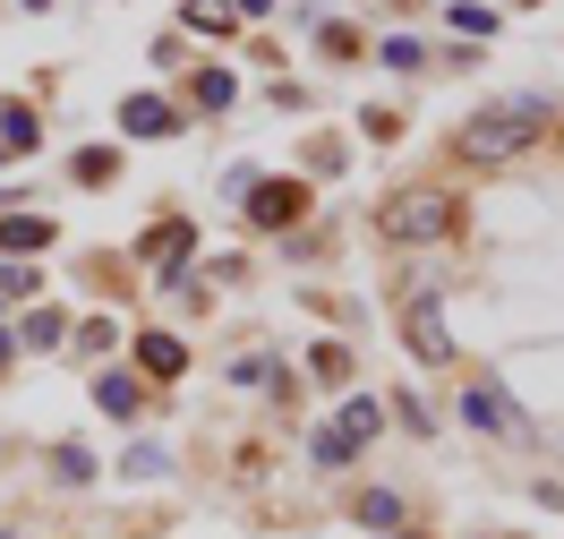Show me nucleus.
Wrapping results in <instances>:
<instances>
[{
    "instance_id": "obj_12",
    "label": "nucleus",
    "mask_w": 564,
    "mask_h": 539,
    "mask_svg": "<svg viewBox=\"0 0 564 539\" xmlns=\"http://www.w3.org/2000/svg\"><path fill=\"white\" fill-rule=\"evenodd\" d=\"M197 104H206V111H223V104H231V77H223V69H206V77H197Z\"/></svg>"
},
{
    "instance_id": "obj_4",
    "label": "nucleus",
    "mask_w": 564,
    "mask_h": 539,
    "mask_svg": "<svg viewBox=\"0 0 564 539\" xmlns=\"http://www.w3.org/2000/svg\"><path fill=\"white\" fill-rule=\"evenodd\" d=\"M462 420H470V429H496V436H530V420L505 402V386H470V395H462Z\"/></svg>"
},
{
    "instance_id": "obj_11",
    "label": "nucleus",
    "mask_w": 564,
    "mask_h": 539,
    "mask_svg": "<svg viewBox=\"0 0 564 539\" xmlns=\"http://www.w3.org/2000/svg\"><path fill=\"white\" fill-rule=\"evenodd\" d=\"M334 429L351 436V445H359V436H377V402H351V411H343V420H334Z\"/></svg>"
},
{
    "instance_id": "obj_8",
    "label": "nucleus",
    "mask_w": 564,
    "mask_h": 539,
    "mask_svg": "<svg viewBox=\"0 0 564 539\" xmlns=\"http://www.w3.org/2000/svg\"><path fill=\"white\" fill-rule=\"evenodd\" d=\"M52 240V223L43 215H18V223H0V249H43Z\"/></svg>"
},
{
    "instance_id": "obj_9",
    "label": "nucleus",
    "mask_w": 564,
    "mask_h": 539,
    "mask_svg": "<svg viewBox=\"0 0 564 539\" xmlns=\"http://www.w3.org/2000/svg\"><path fill=\"white\" fill-rule=\"evenodd\" d=\"M359 522L393 531V522H402V497H393V488H368V497H359Z\"/></svg>"
},
{
    "instance_id": "obj_5",
    "label": "nucleus",
    "mask_w": 564,
    "mask_h": 539,
    "mask_svg": "<svg viewBox=\"0 0 564 539\" xmlns=\"http://www.w3.org/2000/svg\"><path fill=\"white\" fill-rule=\"evenodd\" d=\"M120 129H129V138H172L180 111L163 104V95H129V104H120Z\"/></svg>"
},
{
    "instance_id": "obj_10",
    "label": "nucleus",
    "mask_w": 564,
    "mask_h": 539,
    "mask_svg": "<svg viewBox=\"0 0 564 539\" xmlns=\"http://www.w3.org/2000/svg\"><path fill=\"white\" fill-rule=\"evenodd\" d=\"M0 145H18V154H26V145H35V111H18V104L0 111Z\"/></svg>"
},
{
    "instance_id": "obj_7",
    "label": "nucleus",
    "mask_w": 564,
    "mask_h": 539,
    "mask_svg": "<svg viewBox=\"0 0 564 539\" xmlns=\"http://www.w3.org/2000/svg\"><path fill=\"white\" fill-rule=\"evenodd\" d=\"M138 359L154 368V377H180V368H188V352H180L172 334H145V343H138Z\"/></svg>"
},
{
    "instance_id": "obj_1",
    "label": "nucleus",
    "mask_w": 564,
    "mask_h": 539,
    "mask_svg": "<svg viewBox=\"0 0 564 539\" xmlns=\"http://www.w3.org/2000/svg\"><path fill=\"white\" fill-rule=\"evenodd\" d=\"M547 138V104L539 95H513V104H488L479 120H462V163H513L530 145Z\"/></svg>"
},
{
    "instance_id": "obj_13",
    "label": "nucleus",
    "mask_w": 564,
    "mask_h": 539,
    "mask_svg": "<svg viewBox=\"0 0 564 539\" xmlns=\"http://www.w3.org/2000/svg\"><path fill=\"white\" fill-rule=\"evenodd\" d=\"M317 463H351V436H343V429H317Z\"/></svg>"
},
{
    "instance_id": "obj_6",
    "label": "nucleus",
    "mask_w": 564,
    "mask_h": 539,
    "mask_svg": "<svg viewBox=\"0 0 564 539\" xmlns=\"http://www.w3.org/2000/svg\"><path fill=\"white\" fill-rule=\"evenodd\" d=\"M300 206H308V197H300L291 180H282V188H257V197H248V215H257V223H291Z\"/></svg>"
},
{
    "instance_id": "obj_2",
    "label": "nucleus",
    "mask_w": 564,
    "mask_h": 539,
    "mask_svg": "<svg viewBox=\"0 0 564 539\" xmlns=\"http://www.w3.org/2000/svg\"><path fill=\"white\" fill-rule=\"evenodd\" d=\"M436 231H454V197H445V188H402V197H386V240H436Z\"/></svg>"
},
{
    "instance_id": "obj_3",
    "label": "nucleus",
    "mask_w": 564,
    "mask_h": 539,
    "mask_svg": "<svg viewBox=\"0 0 564 539\" xmlns=\"http://www.w3.org/2000/svg\"><path fill=\"white\" fill-rule=\"evenodd\" d=\"M402 343H411L427 368L454 359V334H445V317H436V300H411V309H402Z\"/></svg>"
}]
</instances>
